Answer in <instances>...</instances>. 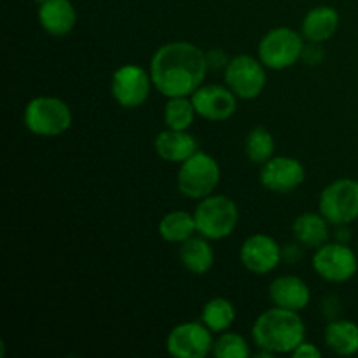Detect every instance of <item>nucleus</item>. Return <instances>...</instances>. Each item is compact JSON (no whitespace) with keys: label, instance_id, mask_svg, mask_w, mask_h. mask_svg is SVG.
I'll return each instance as SVG.
<instances>
[{"label":"nucleus","instance_id":"1","mask_svg":"<svg viewBox=\"0 0 358 358\" xmlns=\"http://www.w3.org/2000/svg\"><path fill=\"white\" fill-rule=\"evenodd\" d=\"M208 69L206 52L185 41L159 45L149 65L154 90L166 98L191 96L205 83Z\"/></svg>","mask_w":358,"mask_h":358},{"label":"nucleus","instance_id":"2","mask_svg":"<svg viewBox=\"0 0 358 358\" xmlns=\"http://www.w3.org/2000/svg\"><path fill=\"white\" fill-rule=\"evenodd\" d=\"M252 339L259 350L287 355L306 341V325L299 317V311L273 306L255 318Z\"/></svg>","mask_w":358,"mask_h":358},{"label":"nucleus","instance_id":"3","mask_svg":"<svg viewBox=\"0 0 358 358\" xmlns=\"http://www.w3.org/2000/svg\"><path fill=\"white\" fill-rule=\"evenodd\" d=\"M192 213H194L198 234L210 241L229 238L240 222L238 205L224 194H210L199 199Z\"/></svg>","mask_w":358,"mask_h":358},{"label":"nucleus","instance_id":"4","mask_svg":"<svg viewBox=\"0 0 358 358\" xmlns=\"http://www.w3.org/2000/svg\"><path fill=\"white\" fill-rule=\"evenodd\" d=\"M73 115L66 101L56 96H37L24 107L23 122L30 133L52 138L69 131Z\"/></svg>","mask_w":358,"mask_h":358},{"label":"nucleus","instance_id":"5","mask_svg":"<svg viewBox=\"0 0 358 358\" xmlns=\"http://www.w3.org/2000/svg\"><path fill=\"white\" fill-rule=\"evenodd\" d=\"M219 184L220 166L210 154L198 150L178 166L177 189L184 198L199 201L213 194Z\"/></svg>","mask_w":358,"mask_h":358},{"label":"nucleus","instance_id":"6","mask_svg":"<svg viewBox=\"0 0 358 358\" xmlns=\"http://www.w3.org/2000/svg\"><path fill=\"white\" fill-rule=\"evenodd\" d=\"M306 48L301 31L289 27H278L262 35L257 45V56L268 70H287L303 58Z\"/></svg>","mask_w":358,"mask_h":358},{"label":"nucleus","instance_id":"7","mask_svg":"<svg viewBox=\"0 0 358 358\" xmlns=\"http://www.w3.org/2000/svg\"><path fill=\"white\" fill-rule=\"evenodd\" d=\"M318 212L331 226H350L358 219V180L338 178L325 185L318 198Z\"/></svg>","mask_w":358,"mask_h":358},{"label":"nucleus","instance_id":"8","mask_svg":"<svg viewBox=\"0 0 358 358\" xmlns=\"http://www.w3.org/2000/svg\"><path fill=\"white\" fill-rule=\"evenodd\" d=\"M264 63L250 55H238L224 69V83L238 100H255L268 86Z\"/></svg>","mask_w":358,"mask_h":358},{"label":"nucleus","instance_id":"9","mask_svg":"<svg viewBox=\"0 0 358 358\" xmlns=\"http://www.w3.org/2000/svg\"><path fill=\"white\" fill-rule=\"evenodd\" d=\"M311 266L325 282L345 283L357 275L358 255L348 247V243L327 241L315 250Z\"/></svg>","mask_w":358,"mask_h":358},{"label":"nucleus","instance_id":"10","mask_svg":"<svg viewBox=\"0 0 358 358\" xmlns=\"http://www.w3.org/2000/svg\"><path fill=\"white\" fill-rule=\"evenodd\" d=\"M152 86L149 70L135 63H126L115 69L110 79L112 98L122 108L142 107L149 98Z\"/></svg>","mask_w":358,"mask_h":358},{"label":"nucleus","instance_id":"11","mask_svg":"<svg viewBox=\"0 0 358 358\" xmlns=\"http://www.w3.org/2000/svg\"><path fill=\"white\" fill-rule=\"evenodd\" d=\"M213 332L203 322H184L168 332L166 350L175 358H205L213 350Z\"/></svg>","mask_w":358,"mask_h":358},{"label":"nucleus","instance_id":"12","mask_svg":"<svg viewBox=\"0 0 358 358\" xmlns=\"http://www.w3.org/2000/svg\"><path fill=\"white\" fill-rule=\"evenodd\" d=\"M306 170L303 163L290 156H273L261 166V185L275 194H290L303 185Z\"/></svg>","mask_w":358,"mask_h":358},{"label":"nucleus","instance_id":"13","mask_svg":"<svg viewBox=\"0 0 358 358\" xmlns=\"http://www.w3.org/2000/svg\"><path fill=\"white\" fill-rule=\"evenodd\" d=\"M240 261L243 268L250 271L252 275H269L283 261L282 247L275 238L264 233H255L241 243Z\"/></svg>","mask_w":358,"mask_h":358},{"label":"nucleus","instance_id":"14","mask_svg":"<svg viewBox=\"0 0 358 358\" xmlns=\"http://www.w3.org/2000/svg\"><path fill=\"white\" fill-rule=\"evenodd\" d=\"M198 117L212 122H222L238 110V96L222 84H201L191 94Z\"/></svg>","mask_w":358,"mask_h":358},{"label":"nucleus","instance_id":"15","mask_svg":"<svg viewBox=\"0 0 358 358\" xmlns=\"http://www.w3.org/2000/svg\"><path fill=\"white\" fill-rule=\"evenodd\" d=\"M269 299L273 306L292 311H303L311 303V290L303 278L296 275L276 276L269 283Z\"/></svg>","mask_w":358,"mask_h":358},{"label":"nucleus","instance_id":"16","mask_svg":"<svg viewBox=\"0 0 358 358\" xmlns=\"http://www.w3.org/2000/svg\"><path fill=\"white\" fill-rule=\"evenodd\" d=\"M37 20L52 37H65L76 28L77 10L70 0H45L38 6Z\"/></svg>","mask_w":358,"mask_h":358},{"label":"nucleus","instance_id":"17","mask_svg":"<svg viewBox=\"0 0 358 358\" xmlns=\"http://www.w3.org/2000/svg\"><path fill=\"white\" fill-rule=\"evenodd\" d=\"M341 17L336 7L332 6H317L308 10L306 16L301 23V34L304 41L313 42V44H324L329 38L334 37L338 31Z\"/></svg>","mask_w":358,"mask_h":358},{"label":"nucleus","instance_id":"18","mask_svg":"<svg viewBox=\"0 0 358 358\" xmlns=\"http://www.w3.org/2000/svg\"><path fill=\"white\" fill-rule=\"evenodd\" d=\"M154 150L163 161L180 164L198 152V140L189 131L166 128L154 140Z\"/></svg>","mask_w":358,"mask_h":358},{"label":"nucleus","instance_id":"19","mask_svg":"<svg viewBox=\"0 0 358 358\" xmlns=\"http://www.w3.org/2000/svg\"><path fill=\"white\" fill-rule=\"evenodd\" d=\"M178 259H180V264L189 273L196 276H203L215 264V250H213L210 240H206L201 234H198V236L194 234V236L189 238L187 241L180 245Z\"/></svg>","mask_w":358,"mask_h":358},{"label":"nucleus","instance_id":"20","mask_svg":"<svg viewBox=\"0 0 358 358\" xmlns=\"http://www.w3.org/2000/svg\"><path fill=\"white\" fill-rule=\"evenodd\" d=\"M329 226L331 222L320 212H304L292 224L294 240L303 247L317 250L318 247L329 241V236H331Z\"/></svg>","mask_w":358,"mask_h":358},{"label":"nucleus","instance_id":"21","mask_svg":"<svg viewBox=\"0 0 358 358\" xmlns=\"http://www.w3.org/2000/svg\"><path fill=\"white\" fill-rule=\"evenodd\" d=\"M324 343L339 357H353L358 353V325L352 320L336 318L324 329Z\"/></svg>","mask_w":358,"mask_h":358},{"label":"nucleus","instance_id":"22","mask_svg":"<svg viewBox=\"0 0 358 358\" xmlns=\"http://www.w3.org/2000/svg\"><path fill=\"white\" fill-rule=\"evenodd\" d=\"M157 231H159V236L166 243L182 245L184 241H187L189 238H192L198 233L194 213L184 212V210H173V212L164 213L161 217Z\"/></svg>","mask_w":358,"mask_h":358},{"label":"nucleus","instance_id":"23","mask_svg":"<svg viewBox=\"0 0 358 358\" xmlns=\"http://www.w3.org/2000/svg\"><path fill=\"white\" fill-rule=\"evenodd\" d=\"M201 322L213 334L229 331L236 322V308L226 297H213V299L206 301L203 306Z\"/></svg>","mask_w":358,"mask_h":358},{"label":"nucleus","instance_id":"24","mask_svg":"<svg viewBox=\"0 0 358 358\" xmlns=\"http://www.w3.org/2000/svg\"><path fill=\"white\" fill-rule=\"evenodd\" d=\"M196 108L192 105L191 96H173L168 98L164 103L163 121L164 126L178 131H187L196 119Z\"/></svg>","mask_w":358,"mask_h":358},{"label":"nucleus","instance_id":"25","mask_svg":"<svg viewBox=\"0 0 358 358\" xmlns=\"http://www.w3.org/2000/svg\"><path fill=\"white\" fill-rule=\"evenodd\" d=\"M275 136L271 135V131L262 126H257V128L250 129L247 133V138H245V156L250 163L262 164L266 161H269L275 154Z\"/></svg>","mask_w":358,"mask_h":358},{"label":"nucleus","instance_id":"26","mask_svg":"<svg viewBox=\"0 0 358 358\" xmlns=\"http://www.w3.org/2000/svg\"><path fill=\"white\" fill-rule=\"evenodd\" d=\"M212 355L217 358H248L250 357V346L241 334L224 331L213 343Z\"/></svg>","mask_w":358,"mask_h":358},{"label":"nucleus","instance_id":"27","mask_svg":"<svg viewBox=\"0 0 358 358\" xmlns=\"http://www.w3.org/2000/svg\"><path fill=\"white\" fill-rule=\"evenodd\" d=\"M294 358H320L322 357V350L318 348L317 345L313 343L303 341L292 353H290Z\"/></svg>","mask_w":358,"mask_h":358},{"label":"nucleus","instance_id":"28","mask_svg":"<svg viewBox=\"0 0 358 358\" xmlns=\"http://www.w3.org/2000/svg\"><path fill=\"white\" fill-rule=\"evenodd\" d=\"M303 245L301 243H287L282 247V255L283 261L289 262V264H296L303 259Z\"/></svg>","mask_w":358,"mask_h":358},{"label":"nucleus","instance_id":"29","mask_svg":"<svg viewBox=\"0 0 358 358\" xmlns=\"http://www.w3.org/2000/svg\"><path fill=\"white\" fill-rule=\"evenodd\" d=\"M206 59H208V66L213 70L226 69V65L229 63L222 49H212L210 52H206Z\"/></svg>","mask_w":358,"mask_h":358},{"label":"nucleus","instance_id":"30","mask_svg":"<svg viewBox=\"0 0 358 358\" xmlns=\"http://www.w3.org/2000/svg\"><path fill=\"white\" fill-rule=\"evenodd\" d=\"M318 45L320 44H313V42H310V45H306V48H304V51H303V58L301 59H304V62L308 63V65H317L318 62H320V59H324V49H318Z\"/></svg>","mask_w":358,"mask_h":358},{"label":"nucleus","instance_id":"31","mask_svg":"<svg viewBox=\"0 0 358 358\" xmlns=\"http://www.w3.org/2000/svg\"><path fill=\"white\" fill-rule=\"evenodd\" d=\"M338 229L336 233V241H341V243H348V240L352 238V233L348 231V226H334Z\"/></svg>","mask_w":358,"mask_h":358},{"label":"nucleus","instance_id":"32","mask_svg":"<svg viewBox=\"0 0 358 358\" xmlns=\"http://www.w3.org/2000/svg\"><path fill=\"white\" fill-rule=\"evenodd\" d=\"M34 2H35V3H37V6H41V3H44V2H45V0H34Z\"/></svg>","mask_w":358,"mask_h":358},{"label":"nucleus","instance_id":"33","mask_svg":"<svg viewBox=\"0 0 358 358\" xmlns=\"http://www.w3.org/2000/svg\"><path fill=\"white\" fill-rule=\"evenodd\" d=\"M357 250H358V247H357Z\"/></svg>","mask_w":358,"mask_h":358}]
</instances>
